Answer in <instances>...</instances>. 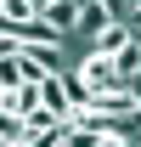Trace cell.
<instances>
[{
	"label": "cell",
	"mask_w": 141,
	"mask_h": 147,
	"mask_svg": "<svg viewBox=\"0 0 141 147\" xmlns=\"http://www.w3.org/2000/svg\"><path fill=\"white\" fill-rule=\"evenodd\" d=\"M0 11H6V28H17L23 17H34V6H28V0H0Z\"/></svg>",
	"instance_id": "ba28073f"
},
{
	"label": "cell",
	"mask_w": 141,
	"mask_h": 147,
	"mask_svg": "<svg viewBox=\"0 0 141 147\" xmlns=\"http://www.w3.org/2000/svg\"><path fill=\"white\" fill-rule=\"evenodd\" d=\"M73 85L85 96H96V91H113L119 85V68H113V57H102V51H85V57H73Z\"/></svg>",
	"instance_id": "6da1fadb"
},
{
	"label": "cell",
	"mask_w": 141,
	"mask_h": 147,
	"mask_svg": "<svg viewBox=\"0 0 141 147\" xmlns=\"http://www.w3.org/2000/svg\"><path fill=\"white\" fill-rule=\"evenodd\" d=\"M0 147H28V142H23V119L6 113V108H0Z\"/></svg>",
	"instance_id": "8992f818"
},
{
	"label": "cell",
	"mask_w": 141,
	"mask_h": 147,
	"mask_svg": "<svg viewBox=\"0 0 141 147\" xmlns=\"http://www.w3.org/2000/svg\"><path fill=\"white\" fill-rule=\"evenodd\" d=\"M40 17L51 23L56 34H68V40H73V0H56V6H45V11H40Z\"/></svg>",
	"instance_id": "5b68a950"
},
{
	"label": "cell",
	"mask_w": 141,
	"mask_h": 147,
	"mask_svg": "<svg viewBox=\"0 0 141 147\" xmlns=\"http://www.w3.org/2000/svg\"><path fill=\"white\" fill-rule=\"evenodd\" d=\"M34 102H40V85H34V79H11V85L0 91V108H6V113H17V119L34 108Z\"/></svg>",
	"instance_id": "277c9868"
},
{
	"label": "cell",
	"mask_w": 141,
	"mask_h": 147,
	"mask_svg": "<svg viewBox=\"0 0 141 147\" xmlns=\"http://www.w3.org/2000/svg\"><path fill=\"white\" fill-rule=\"evenodd\" d=\"M124 85H130V96L141 102V68H136V74H124Z\"/></svg>",
	"instance_id": "9c48e42d"
},
{
	"label": "cell",
	"mask_w": 141,
	"mask_h": 147,
	"mask_svg": "<svg viewBox=\"0 0 141 147\" xmlns=\"http://www.w3.org/2000/svg\"><path fill=\"white\" fill-rule=\"evenodd\" d=\"M56 125H62V113H51L45 102H34V108L23 113V142H28V147H45V136H51Z\"/></svg>",
	"instance_id": "3957f363"
},
{
	"label": "cell",
	"mask_w": 141,
	"mask_h": 147,
	"mask_svg": "<svg viewBox=\"0 0 141 147\" xmlns=\"http://www.w3.org/2000/svg\"><path fill=\"white\" fill-rule=\"evenodd\" d=\"M130 40H136V28H130V17L119 11V17H107L102 28L90 34V51H102V57H113V51H124Z\"/></svg>",
	"instance_id": "7a4b0ae2"
},
{
	"label": "cell",
	"mask_w": 141,
	"mask_h": 147,
	"mask_svg": "<svg viewBox=\"0 0 141 147\" xmlns=\"http://www.w3.org/2000/svg\"><path fill=\"white\" fill-rule=\"evenodd\" d=\"M28 6H34V11H45V6H56V0H28Z\"/></svg>",
	"instance_id": "30bf717a"
},
{
	"label": "cell",
	"mask_w": 141,
	"mask_h": 147,
	"mask_svg": "<svg viewBox=\"0 0 141 147\" xmlns=\"http://www.w3.org/2000/svg\"><path fill=\"white\" fill-rule=\"evenodd\" d=\"M113 68H119V79H124V74H136V68H141V40H130L124 51H113Z\"/></svg>",
	"instance_id": "52a82bcc"
}]
</instances>
